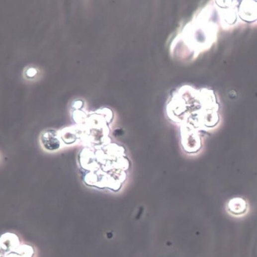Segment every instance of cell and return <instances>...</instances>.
<instances>
[{"mask_svg":"<svg viewBox=\"0 0 257 257\" xmlns=\"http://www.w3.org/2000/svg\"><path fill=\"white\" fill-rule=\"evenodd\" d=\"M219 104L213 91L184 85L171 94L166 111L170 119L181 123V129L192 123L190 130L181 136L182 139L200 137V130H210L220 122Z\"/></svg>","mask_w":257,"mask_h":257,"instance_id":"1","label":"cell"},{"mask_svg":"<svg viewBox=\"0 0 257 257\" xmlns=\"http://www.w3.org/2000/svg\"><path fill=\"white\" fill-rule=\"evenodd\" d=\"M210 6L197 13L185 25L171 44V55L183 62L195 60L209 49L215 40V25L210 20Z\"/></svg>","mask_w":257,"mask_h":257,"instance_id":"2","label":"cell"},{"mask_svg":"<svg viewBox=\"0 0 257 257\" xmlns=\"http://www.w3.org/2000/svg\"><path fill=\"white\" fill-rule=\"evenodd\" d=\"M226 208L230 215L236 218L245 216L249 210L247 201L240 197L230 199L227 203Z\"/></svg>","mask_w":257,"mask_h":257,"instance_id":"3","label":"cell"},{"mask_svg":"<svg viewBox=\"0 0 257 257\" xmlns=\"http://www.w3.org/2000/svg\"><path fill=\"white\" fill-rule=\"evenodd\" d=\"M24 78L29 81L35 80L40 76V71L36 68L28 67L24 72Z\"/></svg>","mask_w":257,"mask_h":257,"instance_id":"4","label":"cell"}]
</instances>
